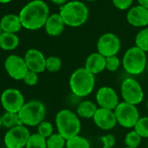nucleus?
<instances>
[{
	"label": "nucleus",
	"mask_w": 148,
	"mask_h": 148,
	"mask_svg": "<svg viewBox=\"0 0 148 148\" xmlns=\"http://www.w3.org/2000/svg\"><path fill=\"white\" fill-rule=\"evenodd\" d=\"M50 10L42 0H32L25 5L19 12L22 26L30 31H36L45 27L49 18Z\"/></svg>",
	"instance_id": "f257e3e1"
},
{
	"label": "nucleus",
	"mask_w": 148,
	"mask_h": 148,
	"mask_svg": "<svg viewBox=\"0 0 148 148\" xmlns=\"http://www.w3.org/2000/svg\"><path fill=\"white\" fill-rule=\"evenodd\" d=\"M95 75L89 72L85 67L74 71L69 79V86L71 92L79 98H85L90 95L95 87Z\"/></svg>",
	"instance_id": "f03ea898"
},
{
	"label": "nucleus",
	"mask_w": 148,
	"mask_h": 148,
	"mask_svg": "<svg viewBox=\"0 0 148 148\" xmlns=\"http://www.w3.org/2000/svg\"><path fill=\"white\" fill-rule=\"evenodd\" d=\"M59 15L65 25L70 27H79L88 19L89 9L80 1H71L62 5Z\"/></svg>",
	"instance_id": "7ed1b4c3"
},
{
	"label": "nucleus",
	"mask_w": 148,
	"mask_h": 148,
	"mask_svg": "<svg viewBox=\"0 0 148 148\" xmlns=\"http://www.w3.org/2000/svg\"><path fill=\"white\" fill-rule=\"evenodd\" d=\"M55 124L58 132L66 140L79 135L81 130V121L76 112L69 109L60 110L55 118Z\"/></svg>",
	"instance_id": "20e7f679"
},
{
	"label": "nucleus",
	"mask_w": 148,
	"mask_h": 148,
	"mask_svg": "<svg viewBox=\"0 0 148 148\" xmlns=\"http://www.w3.org/2000/svg\"><path fill=\"white\" fill-rule=\"evenodd\" d=\"M45 115V106L41 101L36 99L26 102L18 112L19 119L25 126H38L44 121Z\"/></svg>",
	"instance_id": "39448f33"
},
{
	"label": "nucleus",
	"mask_w": 148,
	"mask_h": 148,
	"mask_svg": "<svg viewBox=\"0 0 148 148\" xmlns=\"http://www.w3.org/2000/svg\"><path fill=\"white\" fill-rule=\"evenodd\" d=\"M122 65L125 71L131 75H139L146 69V53L139 48L132 46L125 52Z\"/></svg>",
	"instance_id": "423d86ee"
},
{
	"label": "nucleus",
	"mask_w": 148,
	"mask_h": 148,
	"mask_svg": "<svg viewBox=\"0 0 148 148\" xmlns=\"http://www.w3.org/2000/svg\"><path fill=\"white\" fill-rule=\"evenodd\" d=\"M113 112L118 124L124 128H134L140 118L137 106L124 101L119 102Z\"/></svg>",
	"instance_id": "0eeeda50"
},
{
	"label": "nucleus",
	"mask_w": 148,
	"mask_h": 148,
	"mask_svg": "<svg viewBox=\"0 0 148 148\" xmlns=\"http://www.w3.org/2000/svg\"><path fill=\"white\" fill-rule=\"evenodd\" d=\"M120 93L124 102L137 106L144 99V91L140 84L132 78L125 79L120 86Z\"/></svg>",
	"instance_id": "6e6552de"
},
{
	"label": "nucleus",
	"mask_w": 148,
	"mask_h": 148,
	"mask_svg": "<svg viewBox=\"0 0 148 148\" xmlns=\"http://www.w3.org/2000/svg\"><path fill=\"white\" fill-rule=\"evenodd\" d=\"M31 132L27 126L19 125L7 131L5 135L4 142L6 148H25Z\"/></svg>",
	"instance_id": "1a4fd4ad"
},
{
	"label": "nucleus",
	"mask_w": 148,
	"mask_h": 148,
	"mask_svg": "<svg viewBox=\"0 0 148 148\" xmlns=\"http://www.w3.org/2000/svg\"><path fill=\"white\" fill-rule=\"evenodd\" d=\"M0 102L5 112L13 113H18L25 104L23 93L15 88L5 90L0 97Z\"/></svg>",
	"instance_id": "9d476101"
},
{
	"label": "nucleus",
	"mask_w": 148,
	"mask_h": 148,
	"mask_svg": "<svg viewBox=\"0 0 148 148\" xmlns=\"http://www.w3.org/2000/svg\"><path fill=\"white\" fill-rule=\"evenodd\" d=\"M120 48L121 41L119 38L112 32H107L101 35L97 42L98 52L105 58L117 55Z\"/></svg>",
	"instance_id": "9b49d317"
},
{
	"label": "nucleus",
	"mask_w": 148,
	"mask_h": 148,
	"mask_svg": "<svg viewBox=\"0 0 148 148\" xmlns=\"http://www.w3.org/2000/svg\"><path fill=\"white\" fill-rule=\"evenodd\" d=\"M5 69L8 75L15 80H23L29 71L25 58L15 54L6 58L5 61Z\"/></svg>",
	"instance_id": "f8f14e48"
},
{
	"label": "nucleus",
	"mask_w": 148,
	"mask_h": 148,
	"mask_svg": "<svg viewBox=\"0 0 148 148\" xmlns=\"http://www.w3.org/2000/svg\"><path fill=\"white\" fill-rule=\"evenodd\" d=\"M96 102L99 108L114 111L119 104V98L113 88L102 86L96 92Z\"/></svg>",
	"instance_id": "ddd939ff"
},
{
	"label": "nucleus",
	"mask_w": 148,
	"mask_h": 148,
	"mask_svg": "<svg viewBox=\"0 0 148 148\" xmlns=\"http://www.w3.org/2000/svg\"><path fill=\"white\" fill-rule=\"evenodd\" d=\"M25 61L29 71H34L38 74L45 71L46 58L38 49H29L25 54Z\"/></svg>",
	"instance_id": "4468645a"
},
{
	"label": "nucleus",
	"mask_w": 148,
	"mask_h": 148,
	"mask_svg": "<svg viewBox=\"0 0 148 148\" xmlns=\"http://www.w3.org/2000/svg\"><path fill=\"white\" fill-rule=\"evenodd\" d=\"M94 124L101 130L110 131L113 129L118 124L116 116L113 111L104 108H98L93 118Z\"/></svg>",
	"instance_id": "2eb2a0df"
},
{
	"label": "nucleus",
	"mask_w": 148,
	"mask_h": 148,
	"mask_svg": "<svg viewBox=\"0 0 148 148\" xmlns=\"http://www.w3.org/2000/svg\"><path fill=\"white\" fill-rule=\"evenodd\" d=\"M127 22L134 27H145L148 25V9L136 5L132 7L126 14Z\"/></svg>",
	"instance_id": "dca6fc26"
},
{
	"label": "nucleus",
	"mask_w": 148,
	"mask_h": 148,
	"mask_svg": "<svg viewBox=\"0 0 148 148\" xmlns=\"http://www.w3.org/2000/svg\"><path fill=\"white\" fill-rule=\"evenodd\" d=\"M84 67L89 72L96 75L106 70V58L99 52H93L86 59Z\"/></svg>",
	"instance_id": "f3484780"
},
{
	"label": "nucleus",
	"mask_w": 148,
	"mask_h": 148,
	"mask_svg": "<svg viewBox=\"0 0 148 148\" xmlns=\"http://www.w3.org/2000/svg\"><path fill=\"white\" fill-rule=\"evenodd\" d=\"M65 24L64 23L61 16L57 13L51 14L49 16L45 25V29L46 33L49 36L51 37H57L59 36L64 30Z\"/></svg>",
	"instance_id": "a211bd4d"
},
{
	"label": "nucleus",
	"mask_w": 148,
	"mask_h": 148,
	"mask_svg": "<svg viewBox=\"0 0 148 148\" xmlns=\"http://www.w3.org/2000/svg\"><path fill=\"white\" fill-rule=\"evenodd\" d=\"M0 25L4 32L17 33L18 32L22 26L19 16L15 14H7L4 16L0 20Z\"/></svg>",
	"instance_id": "6ab92c4d"
},
{
	"label": "nucleus",
	"mask_w": 148,
	"mask_h": 148,
	"mask_svg": "<svg viewBox=\"0 0 148 148\" xmlns=\"http://www.w3.org/2000/svg\"><path fill=\"white\" fill-rule=\"evenodd\" d=\"M98 105L91 100H84L80 102L77 107L76 113L82 119H92L98 110Z\"/></svg>",
	"instance_id": "aec40b11"
},
{
	"label": "nucleus",
	"mask_w": 148,
	"mask_h": 148,
	"mask_svg": "<svg viewBox=\"0 0 148 148\" xmlns=\"http://www.w3.org/2000/svg\"><path fill=\"white\" fill-rule=\"evenodd\" d=\"M19 45V38L15 33L3 32L0 35V48L5 51L15 50Z\"/></svg>",
	"instance_id": "412c9836"
},
{
	"label": "nucleus",
	"mask_w": 148,
	"mask_h": 148,
	"mask_svg": "<svg viewBox=\"0 0 148 148\" xmlns=\"http://www.w3.org/2000/svg\"><path fill=\"white\" fill-rule=\"evenodd\" d=\"M1 120H2V125L8 129H11V128L19 125H23L19 119L18 113L5 112L1 116Z\"/></svg>",
	"instance_id": "4be33fe9"
},
{
	"label": "nucleus",
	"mask_w": 148,
	"mask_h": 148,
	"mask_svg": "<svg viewBox=\"0 0 148 148\" xmlns=\"http://www.w3.org/2000/svg\"><path fill=\"white\" fill-rule=\"evenodd\" d=\"M65 148H91V145L87 138L77 135L66 140Z\"/></svg>",
	"instance_id": "5701e85b"
},
{
	"label": "nucleus",
	"mask_w": 148,
	"mask_h": 148,
	"mask_svg": "<svg viewBox=\"0 0 148 148\" xmlns=\"http://www.w3.org/2000/svg\"><path fill=\"white\" fill-rule=\"evenodd\" d=\"M135 46L145 51L148 52V28L140 30L135 38Z\"/></svg>",
	"instance_id": "b1692460"
},
{
	"label": "nucleus",
	"mask_w": 148,
	"mask_h": 148,
	"mask_svg": "<svg viewBox=\"0 0 148 148\" xmlns=\"http://www.w3.org/2000/svg\"><path fill=\"white\" fill-rule=\"evenodd\" d=\"M66 139L58 132L53 133L51 137L46 138L47 148H64L65 147Z\"/></svg>",
	"instance_id": "393cba45"
},
{
	"label": "nucleus",
	"mask_w": 148,
	"mask_h": 148,
	"mask_svg": "<svg viewBox=\"0 0 148 148\" xmlns=\"http://www.w3.org/2000/svg\"><path fill=\"white\" fill-rule=\"evenodd\" d=\"M25 148H47L46 138L40 136L38 133L31 134Z\"/></svg>",
	"instance_id": "a878e982"
},
{
	"label": "nucleus",
	"mask_w": 148,
	"mask_h": 148,
	"mask_svg": "<svg viewBox=\"0 0 148 148\" xmlns=\"http://www.w3.org/2000/svg\"><path fill=\"white\" fill-rule=\"evenodd\" d=\"M133 130L143 138H148V116L140 117Z\"/></svg>",
	"instance_id": "bb28decb"
},
{
	"label": "nucleus",
	"mask_w": 148,
	"mask_h": 148,
	"mask_svg": "<svg viewBox=\"0 0 148 148\" xmlns=\"http://www.w3.org/2000/svg\"><path fill=\"white\" fill-rule=\"evenodd\" d=\"M142 138L134 131L129 132L125 137V144L129 148H138L141 144Z\"/></svg>",
	"instance_id": "cd10ccee"
},
{
	"label": "nucleus",
	"mask_w": 148,
	"mask_h": 148,
	"mask_svg": "<svg viewBox=\"0 0 148 148\" xmlns=\"http://www.w3.org/2000/svg\"><path fill=\"white\" fill-rule=\"evenodd\" d=\"M62 67V60L57 56H50L46 58L45 70L49 72H58Z\"/></svg>",
	"instance_id": "c85d7f7f"
},
{
	"label": "nucleus",
	"mask_w": 148,
	"mask_h": 148,
	"mask_svg": "<svg viewBox=\"0 0 148 148\" xmlns=\"http://www.w3.org/2000/svg\"><path fill=\"white\" fill-rule=\"evenodd\" d=\"M40 136L44 137L45 138H48L54 133V128L53 125L46 120L42 121L38 125V132Z\"/></svg>",
	"instance_id": "c756f323"
},
{
	"label": "nucleus",
	"mask_w": 148,
	"mask_h": 148,
	"mask_svg": "<svg viewBox=\"0 0 148 148\" xmlns=\"http://www.w3.org/2000/svg\"><path fill=\"white\" fill-rule=\"evenodd\" d=\"M121 61L119 58L115 55V56H111L106 58V70L111 72H115L119 70L121 64Z\"/></svg>",
	"instance_id": "7c9ffc66"
},
{
	"label": "nucleus",
	"mask_w": 148,
	"mask_h": 148,
	"mask_svg": "<svg viewBox=\"0 0 148 148\" xmlns=\"http://www.w3.org/2000/svg\"><path fill=\"white\" fill-rule=\"evenodd\" d=\"M23 81L25 83V85H27L29 86H34L38 82V74L34 71H28Z\"/></svg>",
	"instance_id": "2f4dec72"
},
{
	"label": "nucleus",
	"mask_w": 148,
	"mask_h": 148,
	"mask_svg": "<svg viewBox=\"0 0 148 148\" xmlns=\"http://www.w3.org/2000/svg\"><path fill=\"white\" fill-rule=\"evenodd\" d=\"M102 148H112L116 144V138L112 134H106L101 138Z\"/></svg>",
	"instance_id": "473e14b6"
},
{
	"label": "nucleus",
	"mask_w": 148,
	"mask_h": 148,
	"mask_svg": "<svg viewBox=\"0 0 148 148\" xmlns=\"http://www.w3.org/2000/svg\"><path fill=\"white\" fill-rule=\"evenodd\" d=\"M133 3V0H112L114 6L121 11H125L129 9Z\"/></svg>",
	"instance_id": "72a5a7b5"
},
{
	"label": "nucleus",
	"mask_w": 148,
	"mask_h": 148,
	"mask_svg": "<svg viewBox=\"0 0 148 148\" xmlns=\"http://www.w3.org/2000/svg\"><path fill=\"white\" fill-rule=\"evenodd\" d=\"M51 1L55 4V5H64L67 3V0H51Z\"/></svg>",
	"instance_id": "f704fd0d"
},
{
	"label": "nucleus",
	"mask_w": 148,
	"mask_h": 148,
	"mask_svg": "<svg viewBox=\"0 0 148 148\" xmlns=\"http://www.w3.org/2000/svg\"><path fill=\"white\" fill-rule=\"evenodd\" d=\"M138 3L139 5L148 9V0H138Z\"/></svg>",
	"instance_id": "c9c22d12"
},
{
	"label": "nucleus",
	"mask_w": 148,
	"mask_h": 148,
	"mask_svg": "<svg viewBox=\"0 0 148 148\" xmlns=\"http://www.w3.org/2000/svg\"><path fill=\"white\" fill-rule=\"evenodd\" d=\"M12 0H0V4H8Z\"/></svg>",
	"instance_id": "e433bc0d"
},
{
	"label": "nucleus",
	"mask_w": 148,
	"mask_h": 148,
	"mask_svg": "<svg viewBox=\"0 0 148 148\" xmlns=\"http://www.w3.org/2000/svg\"><path fill=\"white\" fill-rule=\"evenodd\" d=\"M2 120H1V116H0V129H1V127H2Z\"/></svg>",
	"instance_id": "4c0bfd02"
},
{
	"label": "nucleus",
	"mask_w": 148,
	"mask_h": 148,
	"mask_svg": "<svg viewBox=\"0 0 148 148\" xmlns=\"http://www.w3.org/2000/svg\"><path fill=\"white\" fill-rule=\"evenodd\" d=\"M3 32H3V30H2V28H1V25H0V35H1Z\"/></svg>",
	"instance_id": "58836bf2"
},
{
	"label": "nucleus",
	"mask_w": 148,
	"mask_h": 148,
	"mask_svg": "<svg viewBox=\"0 0 148 148\" xmlns=\"http://www.w3.org/2000/svg\"><path fill=\"white\" fill-rule=\"evenodd\" d=\"M88 2H94V1H97V0H86Z\"/></svg>",
	"instance_id": "ea45409f"
},
{
	"label": "nucleus",
	"mask_w": 148,
	"mask_h": 148,
	"mask_svg": "<svg viewBox=\"0 0 148 148\" xmlns=\"http://www.w3.org/2000/svg\"><path fill=\"white\" fill-rule=\"evenodd\" d=\"M146 108H147V110H148V100H147V102H146Z\"/></svg>",
	"instance_id": "a19ab883"
},
{
	"label": "nucleus",
	"mask_w": 148,
	"mask_h": 148,
	"mask_svg": "<svg viewBox=\"0 0 148 148\" xmlns=\"http://www.w3.org/2000/svg\"><path fill=\"white\" fill-rule=\"evenodd\" d=\"M146 70H147V72H148V61H147V65H146Z\"/></svg>",
	"instance_id": "79ce46f5"
},
{
	"label": "nucleus",
	"mask_w": 148,
	"mask_h": 148,
	"mask_svg": "<svg viewBox=\"0 0 148 148\" xmlns=\"http://www.w3.org/2000/svg\"><path fill=\"white\" fill-rule=\"evenodd\" d=\"M125 148H129V147H125Z\"/></svg>",
	"instance_id": "37998d69"
}]
</instances>
